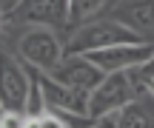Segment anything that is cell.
<instances>
[{"instance_id": "1", "label": "cell", "mask_w": 154, "mask_h": 128, "mask_svg": "<svg viewBox=\"0 0 154 128\" xmlns=\"http://www.w3.org/2000/svg\"><path fill=\"white\" fill-rule=\"evenodd\" d=\"M140 40L126 23L114 20L111 14H97L80 26L69 28L66 34V54H88L97 49H109L117 43H134Z\"/></svg>"}, {"instance_id": "2", "label": "cell", "mask_w": 154, "mask_h": 128, "mask_svg": "<svg viewBox=\"0 0 154 128\" xmlns=\"http://www.w3.org/2000/svg\"><path fill=\"white\" fill-rule=\"evenodd\" d=\"M17 57L40 71H51L66 57V40L49 26H23L17 37Z\"/></svg>"}, {"instance_id": "3", "label": "cell", "mask_w": 154, "mask_h": 128, "mask_svg": "<svg viewBox=\"0 0 154 128\" xmlns=\"http://www.w3.org/2000/svg\"><path fill=\"white\" fill-rule=\"evenodd\" d=\"M140 71L137 68H126V71H111L103 77V83L88 94V114L91 120H100L103 114L123 108L128 100L137 97L140 88Z\"/></svg>"}, {"instance_id": "4", "label": "cell", "mask_w": 154, "mask_h": 128, "mask_svg": "<svg viewBox=\"0 0 154 128\" xmlns=\"http://www.w3.org/2000/svg\"><path fill=\"white\" fill-rule=\"evenodd\" d=\"M6 26H49L57 31H69V0H14L3 9Z\"/></svg>"}, {"instance_id": "5", "label": "cell", "mask_w": 154, "mask_h": 128, "mask_svg": "<svg viewBox=\"0 0 154 128\" xmlns=\"http://www.w3.org/2000/svg\"><path fill=\"white\" fill-rule=\"evenodd\" d=\"M88 57H91L106 74L126 71V68H140V66H146V63L154 57V43H146V40L117 43V46H109V49L88 51Z\"/></svg>"}, {"instance_id": "6", "label": "cell", "mask_w": 154, "mask_h": 128, "mask_svg": "<svg viewBox=\"0 0 154 128\" xmlns=\"http://www.w3.org/2000/svg\"><path fill=\"white\" fill-rule=\"evenodd\" d=\"M49 74H54L60 83L72 85V88H77V91H86V94H91V91L103 83V77H106V71L88 54H66Z\"/></svg>"}, {"instance_id": "7", "label": "cell", "mask_w": 154, "mask_h": 128, "mask_svg": "<svg viewBox=\"0 0 154 128\" xmlns=\"http://www.w3.org/2000/svg\"><path fill=\"white\" fill-rule=\"evenodd\" d=\"M106 14L126 23L140 40L154 43V0H120Z\"/></svg>"}, {"instance_id": "8", "label": "cell", "mask_w": 154, "mask_h": 128, "mask_svg": "<svg viewBox=\"0 0 154 128\" xmlns=\"http://www.w3.org/2000/svg\"><path fill=\"white\" fill-rule=\"evenodd\" d=\"M29 88H32V74H29L26 63L17 54L14 57L6 54L3 57V106L23 108L26 97H29Z\"/></svg>"}, {"instance_id": "9", "label": "cell", "mask_w": 154, "mask_h": 128, "mask_svg": "<svg viewBox=\"0 0 154 128\" xmlns=\"http://www.w3.org/2000/svg\"><path fill=\"white\" fill-rule=\"evenodd\" d=\"M120 0H69V28L80 26V23L91 20L97 14H106Z\"/></svg>"}, {"instance_id": "10", "label": "cell", "mask_w": 154, "mask_h": 128, "mask_svg": "<svg viewBox=\"0 0 154 128\" xmlns=\"http://www.w3.org/2000/svg\"><path fill=\"white\" fill-rule=\"evenodd\" d=\"M151 83H154V77H151Z\"/></svg>"}]
</instances>
